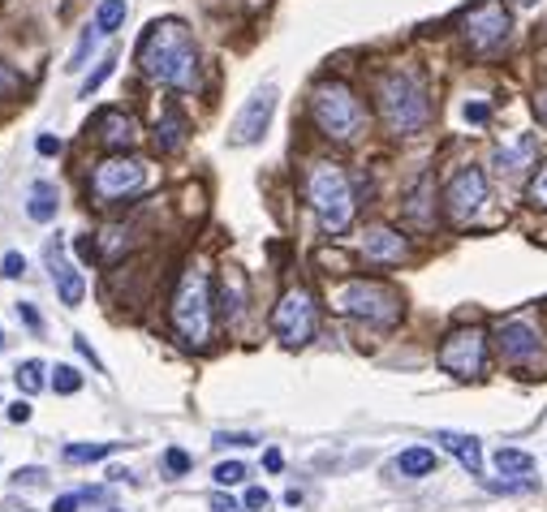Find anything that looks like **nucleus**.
<instances>
[{
  "label": "nucleus",
  "mask_w": 547,
  "mask_h": 512,
  "mask_svg": "<svg viewBox=\"0 0 547 512\" xmlns=\"http://www.w3.org/2000/svg\"><path fill=\"white\" fill-rule=\"evenodd\" d=\"M138 65L147 78L173 87V91H195L199 82V48L190 39V26L181 18H160L147 26L138 44Z\"/></svg>",
  "instance_id": "1"
},
{
  "label": "nucleus",
  "mask_w": 547,
  "mask_h": 512,
  "mask_svg": "<svg viewBox=\"0 0 547 512\" xmlns=\"http://www.w3.org/2000/svg\"><path fill=\"white\" fill-rule=\"evenodd\" d=\"M375 103H379L384 125H388L393 134H401V138L419 134V129L431 121V99H427L423 78L410 73V70L384 73L379 87H375Z\"/></svg>",
  "instance_id": "2"
},
{
  "label": "nucleus",
  "mask_w": 547,
  "mask_h": 512,
  "mask_svg": "<svg viewBox=\"0 0 547 512\" xmlns=\"http://www.w3.org/2000/svg\"><path fill=\"white\" fill-rule=\"evenodd\" d=\"M311 117L319 125V134L332 143H353L367 129V108L353 95V87L341 78H327L311 91Z\"/></svg>",
  "instance_id": "3"
},
{
  "label": "nucleus",
  "mask_w": 547,
  "mask_h": 512,
  "mask_svg": "<svg viewBox=\"0 0 547 512\" xmlns=\"http://www.w3.org/2000/svg\"><path fill=\"white\" fill-rule=\"evenodd\" d=\"M173 327L190 349H207L211 344V280H207L203 263H190L181 271V280H177Z\"/></svg>",
  "instance_id": "4"
},
{
  "label": "nucleus",
  "mask_w": 547,
  "mask_h": 512,
  "mask_svg": "<svg viewBox=\"0 0 547 512\" xmlns=\"http://www.w3.org/2000/svg\"><path fill=\"white\" fill-rule=\"evenodd\" d=\"M306 202L315 207V216L324 224L327 233H345L349 219H353V186H349V177L341 164H311L306 169Z\"/></svg>",
  "instance_id": "5"
},
{
  "label": "nucleus",
  "mask_w": 547,
  "mask_h": 512,
  "mask_svg": "<svg viewBox=\"0 0 547 512\" xmlns=\"http://www.w3.org/2000/svg\"><path fill=\"white\" fill-rule=\"evenodd\" d=\"M332 301H336L341 315H353L362 323H375V327H393L401 318V297L379 280H349V285L336 289Z\"/></svg>",
  "instance_id": "6"
},
{
  "label": "nucleus",
  "mask_w": 547,
  "mask_h": 512,
  "mask_svg": "<svg viewBox=\"0 0 547 512\" xmlns=\"http://www.w3.org/2000/svg\"><path fill=\"white\" fill-rule=\"evenodd\" d=\"M315 327H319V306H315V297L311 289H289L280 293V301H276L272 310V332L280 344H289V349H302V344L315 336Z\"/></svg>",
  "instance_id": "7"
},
{
  "label": "nucleus",
  "mask_w": 547,
  "mask_h": 512,
  "mask_svg": "<svg viewBox=\"0 0 547 512\" xmlns=\"http://www.w3.org/2000/svg\"><path fill=\"white\" fill-rule=\"evenodd\" d=\"M440 370L452 379H483L487 370V332L483 327H452L440 344Z\"/></svg>",
  "instance_id": "8"
},
{
  "label": "nucleus",
  "mask_w": 547,
  "mask_h": 512,
  "mask_svg": "<svg viewBox=\"0 0 547 512\" xmlns=\"http://www.w3.org/2000/svg\"><path fill=\"white\" fill-rule=\"evenodd\" d=\"M461 39L474 52H500L509 39V9L500 0H478L461 13Z\"/></svg>",
  "instance_id": "9"
},
{
  "label": "nucleus",
  "mask_w": 547,
  "mask_h": 512,
  "mask_svg": "<svg viewBox=\"0 0 547 512\" xmlns=\"http://www.w3.org/2000/svg\"><path fill=\"white\" fill-rule=\"evenodd\" d=\"M143 186H147V169L138 160H129V155H112V160L95 164V172H91V194L100 198V202L129 198V194H138Z\"/></svg>",
  "instance_id": "10"
},
{
  "label": "nucleus",
  "mask_w": 547,
  "mask_h": 512,
  "mask_svg": "<svg viewBox=\"0 0 547 512\" xmlns=\"http://www.w3.org/2000/svg\"><path fill=\"white\" fill-rule=\"evenodd\" d=\"M487 198H492L487 172L478 169V164H466V169L444 186V211L457 219V224H466V219H474L487 207Z\"/></svg>",
  "instance_id": "11"
},
{
  "label": "nucleus",
  "mask_w": 547,
  "mask_h": 512,
  "mask_svg": "<svg viewBox=\"0 0 547 512\" xmlns=\"http://www.w3.org/2000/svg\"><path fill=\"white\" fill-rule=\"evenodd\" d=\"M272 112H276V87L263 82V87L246 99V108L237 112V121H233V143L237 146L259 143V138L268 134V125H272Z\"/></svg>",
  "instance_id": "12"
},
{
  "label": "nucleus",
  "mask_w": 547,
  "mask_h": 512,
  "mask_svg": "<svg viewBox=\"0 0 547 512\" xmlns=\"http://www.w3.org/2000/svg\"><path fill=\"white\" fill-rule=\"evenodd\" d=\"M496 349L513 366H530L539 358V332H535L526 318H509V323L496 327Z\"/></svg>",
  "instance_id": "13"
},
{
  "label": "nucleus",
  "mask_w": 547,
  "mask_h": 512,
  "mask_svg": "<svg viewBox=\"0 0 547 512\" xmlns=\"http://www.w3.org/2000/svg\"><path fill=\"white\" fill-rule=\"evenodd\" d=\"M48 268H52V285H56V293H61V301H65V306H78V301H82V293H87V280H82V271L65 259L61 237L48 242Z\"/></svg>",
  "instance_id": "14"
},
{
  "label": "nucleus",
  "mask_w": 547,
  "mask_h": 512,
  "mask_svg": "<svg viewBox=\"0 0 547 512\" xmlns=\"http://www.w3.org/2000/svg\"><path fill=\"white\" fill-rule=\"evenodd\" d=\"M362 254L371 259V263H401L405 254H410V242L401 237L397 228H367V237H362Z\"/></svg>",
  "instance_id": "15"
},
{
  "label": "nucleus",
  "mask_w": 547,
  "mask_h": 512,
  "mask_svg": "<svg viewBox=\"0 0 547 512\" xmlns=\"http://www.w3.org/2000/svg\"><path fill=\"white\" fill-rule=\"evenodd\" d=\"M530 160H535V134H518V138H509L492 151V164L504 177H518L522 169H530Z\"/></svg>",
  "instance_id": "16"
},
{
  "label": "nucleus",
  "mask_w": 547,
  "mask_h": 512,
  "mask_svg": "<svg viewBox=\"0 0 547 512\" xmlns=\"http://www.w3.org/2000/svg\"><path fill=\"white\" fill-rule=\"evenodd\" d=\"M440 443H444L448 457H457V461L466 465L470 474H483V443L474 435H466V431H440Z\"/></svg>",
  "instance_id": "17"
},
{
  "label": "nucleus",
  "mask_w": 547,
  "mask_h": 512,
  "mask_svg": "<svg viewBox=\"0 0 547 512\" xmlns=\"http://www.w3.org/2000/svg\"><path fill=\"white\" fill-rule=\"evenodd\" d=\"M56 207H61L56 186H52V181H35V186H30V198H26V216L35 219V224H48V219H56Z\"/></svg>",
  "instance_id": "18"
},
{
  "label": "nucleus",
  "mask_w": 547,
  "mask_h": 512,
  "mask_svg": "<svg viewBox=\"0 0 547 512\" xmlns=\"http://www.w3.org/2000/svg\"><path fill=\"white\" fill-rule=\"evenodd\" d=\"M100 138L108 146H129L134 143V138H138V125L129 121V117H125V112H104V121H100Z\"/></svg>",
  "instance_id": "19"
},
{
  "label": "nucleus",
  "mask_w": 547,
  "mask_h": 512,
  "mask_svg": "<svg viewBox=\"0 0 547 512\" xmlns=\"http://www.w3.org/2000/svg\"><path fill=\"white\" fill-rule=\"evenodd\" d=\"M181 143H186V121H181V112H164L160 125H155V151L173 155Z\"/></svg>",
  "instance_id": "20"
},
{
  "label": "nucleus",
  "mask_w": 547,
  "mask_h": 512,
  "mask_svg": "<svg viewBox=\"0 0 547 512\" xmlns=\"http://www.w3.org/2000/svg\"><path fill=\"white\" fill-rule=\"evenodd\" d=\"M405 219L419 224V228H431V177H423L419 190L410 194V202H405Z\"/></svg>",
  "instance_id": "21"
},
{
  "label": "nucleus",
  "mask_w": 547,
  "mask_h": 512,
  "mask_svg": "<svg viewBox=\"0 0 547 512\" xmlns=\"http://www.w3.org/2000/svg\"><path fill=\"white\" fill-rule=\"evenodd\" d=\"M397 469L405 478H423V474L435 469V452H431V448H405L397 457Z\"/></svg>",
  "instance_id": "22"
},
{
  "label": "nucleus",
  "mask_w": 547,
  "mask_h": 512,
  "mask_svg": "<svg viewBox=\"0 0 547 512\" xmlns=\"http://www.w3.org/2000/svg\"><path fill=\"white\" fill-rule=\"evenodd\" d=\"M242 306H246V280H242V271H224V315L237 318L242 315Z\"/></svg>",
  "instance_id": "23"
},
{
  "label": "nucleus",
  "mask_w": 547,
  "mask_h": 512,
  "mask_svg": "<svg viewBox=\"0 0 547 512\" xmlns=\"http://www.w3.org/2000/svg\"><path fill=\"white\" fill-rule=\"evenodd\" d=\"M125 13H129V9H125V0H100V4H95V30H100V35L121 30Z\"/></svg>",
  "instance_id": "24"
},
{
  "label": "nucleus",
  "mask_w": 547,
  "mask_h": 512,
  "mask_svg": "<svg viewBox=\"0 0 547 512\" xmlns=\"http://www.w3.org/2000/svg\"><path fill=\"white\" fill-rule=\"evenodd\" d=\"M112 452H117V443H70V448H65V461L87 465V461H104V457H112Z\"/></svg>",
  "instance_id": "25"
},
{
  "label": "nucleus",
  "mask_w": 547,
  "mask_h": 512,
  "mask_svg": "<svg viewBox=\"0 0 547 512\" xmlns=\"http://www.w3.org/2000/svg\"><path fill=\"white\" fill-rule=\"evenodd\" d=\"M13 379H18V388H22V392H39V388H44V362H39V358L22 362L18 370H13Z\"/></svg>",
  "instance_id": "26"
},
{
  "label": "nucleus",
  "mask_w": 547,
  "mask_h": 512,
  "mask_svg": "<svg viewBox=\"0 0 547 512\" xmlns=\"http://www.w3.org/2000/svg\"><path fill=\"white\" fill-rule=\"evenodd\" d=\"M496 465L504 469V474H530V452H518V448H500L496 452Z\"/></svg>",
  "instance_id": "27"
},
{
  "label": "nucleus",
  "mask_w": 547,
  "mask_h": 512,
  "mask_svg": "<svg viewBox=\"0 0 547 512\" xmlns=\"http://www.w3.org/2000/svg\"><path fill=\"white\" fill-rule=\"evenodd\" d=\"M52 388L61 392V396H74L82 388V375H78V366H56L52 370Z\"/></svg>",
  "instance_id": "28"
},
{
  "label": "nucleus",
  "mask_w": 547,
  "mask_h": 512,
  "mask_svg": "<svg viewBox=\"0 0 547 512\" xmlns=\"http://www.w3.org/2000/svg\"><path fill=\"white\" fill-rule=\"evenodd\" d=\"M220 487H237L242 478H246V465L242 461H224V465H216V474H211Z\"/></svg>",
  "instance_id": "29"
},
{
  "label": "nucleus",
  "mask_w": 547,
  "mask_h": 512,
  "mask_svg": "<svg viewBox=\"0 0 547 512\" xmlns=\"http://www.w3.org/2000/svg\"><path fill=\"white\" fill-rule=\"evenodd\" d=\"M112 65H117V61L108 56V61H104L100 70H95V73H91V78H87V82H82V91H78V95H82V99H91V91H100L104 82H108V73H112Z\"/></svg>",
  "instance_id": "30"
},
{
  "label": "nucleus",
  "mask_w": 547,
  "mask_h": 512,
  "mask_svg": "<svg viewBox=\"0 0 547 512\" xmlns=\"http://www.w3.org/2000/svg\"><path fill=\"white\" fill-rule=\"evenodd\" d=\"M526 198L535 202V207H547V164L539 172H535V181H530V190H526Z\"/></svg>",
  "instance_id": "31"
},
{
  "label": "nucleus",
  "mask_w": 547,
  "mask_h": 512,
  "mask_svg": "<svg viewBox=\"0 0 547 512\" xmlns=\"http://www.w3.org/2000/svg\"><path fill=\"white\" fill-rule=\"evenodd\" d=\"M190 452H181V448H169V452H164V469H169V474H190Z\"/></svg>",
  "instance_id": "32"
},
{
  "label": "nucleus",
  "mask_w": 547,
  "mask_h": 512,
  "mask_svg": "<svg viewBox=\"0 0 547 512\" xmlns=\"http://www.w3.org/2000/svg\"><path fill=\"white\" fill-rule=\"evenodd\" d=\"M0 276H4V280H18V276H26V259L18 254V250H9V254H4V263H0Z\"/></svg>",
  "instance_id": "33"
},
{
  "label": "nucleus",
  "mask_w": 547,
  "mask_h": 512,
  "mask_svg": "<svg viewBox=\"0 0 547 512\" xmlns=\"http://www.w3.org/2000/svg\"><path fill=\"white\" fill-rule=\"evenodd\" d=\"M461 117H466L470 125H487V117H492V108H487L483 99H470V103L461 108Z\"/></svg>",
  "instance_id": "34"
},
{
  "label": "nucleus",
  "mask_w": 547,
  "mask_h": 512,
  "mask_svg": "<svg viewBox=\"0 0 547 512\" xmlns=\"http://www.w3.org/2000/svg\"><path fill=\"white\" fill-rule=\"evenodd\" d=\"M18 87H22V78H18V73H13L9 65H4V61H0V99H4V95H13Z\"/></svg>",
  "instance_id": "35"
},
{
  "label": "nucleus",
  "mask_w": 547,
  "mask_h": 512,
  "mask_svg": "<svg viewBox=\"0 0 547 512\" xmlns=\"http://www.w3.org/2000/svg\"><path fill=\"white\" fill-rule=\"evenodd\" d=\"M268 504H272V495H268L263 487H250V491H246V508H250V512H263Z\"/></svg>",
  "instance_id": "36"
},
{
  "label": "nucleus",
  "mask_w": 547,
  "mask_h": 512,
  "mask_svg": "<svg viewBox=\"0 0 547 512\" xmlns=\"http://www.w3.org/2000/svg\"><path fill=\"white\" fill-rule=\"evenodd\" d=\"M82 500H87V491H70V495H61V500L52 504V512H74Z\"/></svg>",
  "instance_id": "37"
},
{
  "label": "nucleus",
  "mask_w": 547,
  "mask_h": 512,
  "mask_svg": "<svg viewBox=\"0 0 547 512\" xmlns=\"http://www.w3.org/2000/svg\"><path fill=\"white\" fill-rule=\"evenodd\" d=\"M91 48H95V35L87 30V35H82V44H78V52H74V61H70V70H82V61H87V52Z\"/></svg>",
  "instance_id": "38"
},
{
  "label": "nucleus",
  "mask_w": 547,
  "mask_h": 512,
  "mask_svg": "<svg viewBox=\"0 0 547 512\" xmlns=\"http://www.w3.org/2000/svg\"><path fill=\"white\" fill-rule=\"evenodd\" d=\"M35 151H39V155H61V138H52V134H39V138H35Z\"/></svg>",
  "instance_id": "39"
},
{
  "label": "nucleus",
  "mask_w": 547,
  "mask_h": 512,
  "mask_svg": "<svg viewBox=\"0 0 547 512\" xmlns=\"http://www.w3.org/2000/svg\"><path fill=\"white\" fill-rule=\"evenodd\" d=\"M18 318H22L30 332H39V315H35V306H30V301H18Z\"/></svg>",
  "instance_id": "40"
},
{
  "label": "nucleus",
  "mask_w": 547,
  "mask_h": 512,
  "mask_svg": "<svg viewBox=\"0 0 547 512\" xmlns=\"http://www.w3.org/2000/svg\"><path fill=\"white\" fill-rule=\"evenodd\" d=\"M254 443V435H216V448H246Z\"/></svg>",
  "instance_id": "41"
},
{
  "label": "nucleus",
  "mask_w": 547,
  "mask_h": 512,
  "mask_svg": "<svg viewBox=\"0 0 547 512\" xmlns=\"http://www.w3.org/2000/svg\"><path fill=\"white\" fill-rule=\"evenodd\" d=\"M74 344H78V353H82L87 362H91V366H100V358H95V349H91V341H87V336H74ZM100 370H104V366H100Z\"/></svg>",
  "instance_id": "42"
},
{
  "label": "nucleus",
  "mask_w": 547,
  "mask_h": 512,
  "mask_svg": "<svg viewBox=\"0 0 547 512\" xmlns=\"http://www.w3.org/2000/svg\"><path fill=\"white\" fill-rule=\"evenodd\" d=\"M9 422H30V405H26V401H13V405H9Z\"/></svg>",
  "instance_id": "43"
},
{
  "label": "nucleus",
  "mask_w": 547,
  "mask_h": 512,
  "mask_svg": "<svg viewBox=\"0 0 547 512\" xmlns=\"http://www.w3.org/2000/svg\"><path fill=\"white\" fill-rule=\"evenodd\" d=\"M211 508H216V512H242L233 500H228V495H211Z\"/></svg>",
  "instance_id": "44"
},
{
  "label": "nucleus",
  "mask_w": 547,
  "mask_h": 512,
  "mask_svg": "<svg viewBox=\"0 0 547 512\" xmlns=\"http://www.w3.org/2000/svg\"><path fill=\"white\" fill-rule=\"evenodd\" d=\"M263 465H268V469H285V457H280V452H276V448H268V452H263Z\"/></svg>",
  "instance_id": "45"
},
{
  "label": "nucleus",
  "mask_w": 547,
  "mask_h": 512,
  "mask_svg": "<svg viewBox=\"0 0 547 512\" xmlns=\"http://www.w3.org/2000/svg\"><path fill=\"white\" fill-rule=\"evenodd\" d=\"M535 112H539V121L547 125V87L539 91V95H535Z\"/></svg>",
  "instance_id": "46"
},
{
  "label": "nucleus",
  "mask_w": 547,
  "mask_h": 512,
  "mask_svg": "<svg viewBox=\"0 0 547 512\" xmlns=\"http://www.w3.org/2000/svg\"><path fill=\"white\" fill-rule=\"evenodd\" d=\"M518 4H526V9H530V4H535V0H518Z\"/></svg>",
  "instance_id": "47"
},
{
  "label": "nucleus",
  "mask_w": 547,
  "mask_h": 512,
  "mask_svg": "<svg viewBox=\"0 0 547 512\" xmlns=\"http://www.w3.org/2000/svg\"><path fill=\"white\" fill-rule=\"evenodd\" d=\"M0 349H4V332H0Z\"/></svg>",
  "instance_id": "48"
}]
</instances>
